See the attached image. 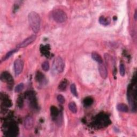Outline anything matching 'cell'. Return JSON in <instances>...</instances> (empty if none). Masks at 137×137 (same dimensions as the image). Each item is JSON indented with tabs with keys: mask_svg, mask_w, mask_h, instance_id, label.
Listing matches in <instances>:
<instances>
[{
	"mask_svg": "<svg viewBox=\"0 0 137 137\" xmlns=\"http://www.w3.org/2000/svg\"><path fill=\"white\" fill-rule=\"evenodd\" d=\"M92 57L94 60L95 61L99 64L103 63V61H102V59L101 56L99 54H98L96 52H93L92 54Z\"/></svg>",
	"mask_w": 137,
	"mask_h": 137,
	"instance_id": "cell-11",
	"label": "cell"
},
{
	"mask_svg": "<svg viewBox=\"0 0 137 137\" xmlns=\"http://www.w3.org/2000/svg\"><path fill=\"white\" fill-rule=\"evenodd\" d=\"M1 80L10 84H12L13 83V79L12 76L7 72H4L2 73L1 75Z\"/></svg>",
	"mask_w": 137,
	"mask_h": 137,
	"instance_id": "cell-7",
	"label": "cell"
},
{
	"mask_svg": "<svg viewBox=\"0 0 137 137\" xmlns=\"http://www.w3.org/2000/svg\"><path fill=\"white\" fill-rule=\"evenodd\" d=\"M68 85V80L66 79H64L60 83L59 85V89L61 91H66Z\"/></svg>",
	"mask_w": 137,
	"mask_h": 137,
	"instance_id": "cell-10",
	"label": "cell"
},
{
	"mask_svg": "<svg viewBox=\"0 0 137 137\" xmlns=\"http://www.w3.org/2000/svg\"><path fill=\"white\" fill-rule=\"evenodd\" d=\"M52 17L57 23H62L66 21L68 17L66 13L61 9H55L52 12Z\"/></svg>",
	"mask_w": 137,
	"mask_h": 137,
	"instance_id": "cell-2",
	"label": "cell"
},
{
	"mask_svg": "<svg viewBox=\"0 0 137 137\" xmlns=\"http://www.w3.org/2000/svg\"><path fill=\"white\" fill-rule=\"evenodd\" d=\"M64 62L61 57H57L53 62L54 69L59 73H62L64 69Z\"/></svg>",
	"mask_w": 137,
	"mask_h": 137,
	"instance_id": "cell-3",
	"label": "cell"
},
{
	"mask_svg": "<svg viewBox=\"0 0 137 137\" xmlns=\"http://www.w3.org/2000/svg\"><path fill=\"white\" fill-rule=\"evenodd\" d=\"M98 69L101 77L103 79H106L108 76V71L105 65L103 63L99 64Z\"/></svg>",
	"mask_w": 137,
	"mask_h": 137,
	"instance_id": "cell-6",
	"label": "cell"
},
{
	"mask_svg": "<svg viewBox=\"0 0 137 137\" xmlns=\"http://www.w3.org/2000/svg\"><path fill=\"white\" fill-rule=\"evenodd\" d=\"M70 90H71V92L72 94L74 96H78L77 89H76V86L75 84H71V85L70 86Z\"/></svg>",
	"mask_w": 137,
	"mask_h": 137,
	"instance_id": "cell-17",
	"label": "cell"
},
{
	"mask_svg": "<svg viewBox=\"0 0 137 137\" xmlns=\"http://www.w3.org/2000/svg\"><path fill=\"white\" fill-rule=\"evenodd\" d=\"M18 50V49H13L12 50H11V51L9 52L8 53H7L3 58L2 59V61H5L7 59H8L9 57H10L12 55H13L14 53H16L17 51Z\"/></svg>",
	"mask_w": 137,
	"mask_h": 137,
	"instance_id": "cell-15",
	"label": "cell"
},
{
	"mask_svg": "<svg viewBox=\"0 0 137 137\" xmlns=\"http://www.w3.org/2000/svg\"><path fill=\"white\" fill-rule=\"evenodd\" d=\"M117 109L118 111L123 112H127L128 110V107L124 103H119L117 106Z\"/></svg>",
	"mask_w": 137,
	"mask_h": 137,
	"instance_id": "cell-12",
	"label": "cell"
},
{
	"mask_svg": "<svg viewBox=\"0 0 137 137\" xmlns=\"http://www.w3.org/2000/svg\"><path fill=\"white\" fill-rule=\"evenodd\" d=\"M24 88V85L23 83H20L18 84L16 87H15V91L16 93H19L20 92L22 91Z\"/></svg>",
	"mask_w": 137,
	"mask_h": 137,
	"instance_id": "cell-16",
	"label": "cell"
},
{
	"mask_svg": "<svg viewBox=\"0 0 137 137\" xmlns=\"http://www.w3.org/2000/svg\"><path fill=\"white\" fill-rule=\"evenodd\" d=\"M14 71H15V74L16 76H19L21 72L24 67V63L23 61L20 60V59H17L14 62Z\"/></svg>",
	"mask_w": 137,
	"mask_h": 137,
	"instance_id": "cell-4",
	"label": "cell"
},
{
	"mask_svg": "<svg viewBox=\"0 0 137 137\" xmlns=\"http://www.w3.org/2000/svg\"><path fill=\"white\" fill-rule=\"evenodd\" d=\"M57 100H58V101L60 103H61L62 104L64 103V102H65V98H64V97L63 95H59L57 97Z\"/></svg>",
	"mask_w": 137,
	"mask_h": 137,
	"instance_id": "cell-22",
	"label": "cell"
},
{
	"mask_svg": "<svg viewBox=\"0 0 137 137\" xmlns=\"http://www.w3.org/2000/svg\"><path fill=\"white\" fill-rule=\"evenodd\" d=\"M99 23L103 26H107L109 24L110 21L104 17L101 16L99 18Z\"/></svg>",
	"mask_w": 137,
	"mask_h": 137,
	"instance_id": "cell-14",
	"label": "cell"
},
{
	"mask_svg": "<svg viewBox=\"0 0 137 137\" xmlns=\"http://www.w3.org/2000/svg\"><path fill=\"white\" fill-rule=\"evenodd\" d=\"M134 19L136 20V17H137V13H136V10H135V13H134Z\"/></svg>",
	"mask_w": 137,
	"mask_h": 137,
	"instance_id": "cell-23",
	"label": "cell"
},
{
	"mask_svg": "<svg viewBox=\"0 0 137 137\" xmlns=\"http://www.w3.org/2000/svg\"><path fill=\"white\" fill-rule=\"evenodd\" d=\"M34 125V120L31 116L27 117L25 120L24 125L26 130H31Z\"/></svg>",
	"mask_w": 137,
	"mask_h": 137,
	"instance_id": "cell-8",
	"label": "cell"
},
{
	"mask_svg": "<svg viewBox=\"0 0 137 137\" xmlns=\"http://www.w3.org/2000/svg\"><path fill=\"white\" fill-rule=\"evenodd\" d=\"M68 107H69V109H70V110L72 112V113H76L77 111V106L75 103V102H71L69 105H68Z\"/></svg>",
	"mask_w": 137,
	"mask_h": 137,
	"instance_id": "cell-13",
	"label": "cell"
},
{
	"mask_svg": "<svg viewBox=\"0 0 137 137\" xmlns=\"http://www.w3.org/2000/svg\"><path fill=\"white\" fill-rule=\"evenodd\" d=\"M36 38H37V36H36L35 35H31L30 36V37L26 38L25 40H24L23 42L20 43V44L18 45L17 47L18 48L26 47L28 45L31 44L33 42H34Z\"/></svg>",
	"mask_w": 137,
	"mask_h": 137,
	"instance_id": "cell-5",
	"label": "cell"
},
{
	"mask_svg": "<svg viewBox=\"0 0 137 137\" xmlns=\"http://www.w3.org/2000/svg\"><path fill=\"white\" fill-rule=\"evenodd\" d=\"M119 74L121 76L124 77L125 74V68L123 64H121L119 66Z\"/></svg>",
	"mask_w": 137,
	"mask_h": 137,
	"instance_id": "cell-18",
	"label": "cell"
},
{
	"mask_svg": "<svg viewBox=\"0 0 137 137\" xmlns=\"http://www.w3.org/2000/svg\"><path fill=\"white\" fill-rule=\"evenodd\" d=\"M28 19L32 30L35 33H37L40 28L41 19L40 16L37 12L32 11L28 14Z\"/></svg>",
	"mask_w": 137,
	"mask_h": 137,
	"instance_id": "cell-1",
	"label": "cell"
},
{
	"mask_svg": "<svg viewBox=\"0 0 137 137\" xmlns=\"http://www.w3.org/2000/svg\"><path fill=\"white\" fill-rule=\"evenodd\" d=\"M49 63L48 61H45L42 64V68L45 71H47L49 69Z\"/></svg>",
	"mask_w": 137,
	"mask_h": 137,
	"instance_id": "cell-19",
	"label": "cell"
},
{
	"mask_svg": "<svg viewBox=\"0 0 137 137\" xmlns=\"http://www.w3.org/2000/svg\"><path fill=\"white\" fill-rule=\"evenodd\" d=\"M50 112H51V116L53 119H56L59 115V111L55 106H52L50 108Z\"/></svg>",
	"mask_w": 137,
	"mask_h": 137,
	"instance_id": "cell-9",
	"label": "cell"
},
{
	"mask_svg": "<svg viewBox=\"0 0 137 137\" xmlns=\"http://www.w3.org/2000/svg\"><path fill=\"white\" fill-rule=\"evenodd\" d=\"M36 78H37V80L39 82H42V81H44V77L41 72H38L36 76Z\"/></svg>",
	"mask_w": 137,
	"mask_h": 137,
	"instance_id": "cell-21",
	"label": "cell"
},
{
	"mask_svg": "<svg viewBox=\"0 0 137 137\" xmlns=\"http://www.w3.org/2000/svg\"><path fill=\"white\" fill-rule=\"evenodd\" d=\"M93 102V100L91 98H86L85 99L84 101V103L86 106H90L91 105Z\"/></svg>",
	"mask_w": 137,
	"mask_h": 137,
	"instance_id": "cell-20",
	"label": "cell"
}]
</instances>
